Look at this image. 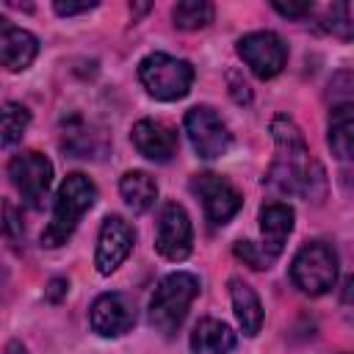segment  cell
<instances>
[{
  "instance_id": "obj_12",
  "label": "cell",
  "mask_w": 354,
  "mask_h": 354,
  "mask_svg": "<svg viewBox=\"0 0 354 354\" xmlns=\"http://www.w3.org/2000/svg\"><path fill=\"white\" fill-rule=\"evenodd\" d=\"M88 321L100 337H119V335L133 329L136 307L124 293H102L94 299Z\"/></svg>"
},
{
  "instance_id": "obj_26",
  "label": "cell",
  "mask_w": 354,
  "mask_h": 354,
  "mask_svg": "<svg viewBox=\"0 0 354 354\" xmlns=\"http://www.w3.org/2000/svg\"><path fill=\"white\" fill-rule=\"evenodd\" d=\"M0 282H3V271H0Z\"/></svg>"
},
{
  "instance_id": "obj_9",
  "label": "cell",
  "mask_w": 354,
  "mask_h": 354,
  "mask_svg": "<svg viewBox=\"0 0 354 354\" xmlns=\"http://www.w3.org/2000/svg\"><path fill=\"white\" fill-rule=\"evenodd\" d=\"M191 191L202 199V207H205V216H207L210 224H227L243 205L235 185L227 183L224 177L213 174V171L194 174L191 177Z\"/></svg>"
},
{
  "instance_id": "obj_23",
  "label": "cell",
  "mask_w": 354,
  "mask_h": 354,
  "mask_svg": "<svg viewBox=\"0 0 354 354\" xmlns=\"http://www.w3.org/2000/svg\"><path fill=\"white\" fill-rule=\"evenodd\" d=\"M53 8H55V14H61V17H75V14H83V11H91V8H97V3L94 0H83V3H53Z\"/></svg>"
},
{
  "instance_id": "obj_13",
  "label": "cell",
  "mask_w": 354,
  "mask_h": 354,
  "mask_svg": "<svg viewBox=\"0 0 354 354\" xmlns=\"http://www.w3.org/2000/svg\"><path fill=\"white\" fill-rule=\"evenodd\" d=\"M36 55L39 39L0 14V66L8 72H22L36 61Z\"/></svg>"
},
{
  "instance_id": "obj_6",
  "label": "cell",
  "mask_w": 354,
  "mask_h": 354,
  "mask_svg": "<svg viewBox=\"0 0 354 354\" xmlns=\"http://www.w3.org/2000/svg\"><path fill=\"white\" fill-rule=\"evenodd\" d=\"M8 177L17 188V194L22 196V202L39 210L44 205V196L53 183V163L41 152L28 149V152H19L11 158Z\"/></svg>"
},
{
  "instance_id": "obj_7",
  "label": "cell",
  "mask_w": 354,
  "mask_h": 354,
  "mask_svg": "<svg viewBox=\"0 0 354 354\" xmlns=\"http://www.w3.org/2000/svg\"><path fill=\"white\" fill-rule=\"evenodd\" d=\"M185 133L194 147V152L205 160L221 158L230 149V130L224 119L210 108V105H196L185 113Z\"/></svg>"
},
{
  "instance_id": "obj_24",
  "label": "cell",
  "mask_w": 354,
  "mask_h": 354,
  "mask_svg": "<svg viewBox=\"0 0 354 354\" xmlns=\"http://www.w3.org/2000/svg\"><path fill=\"white\" fill-rule=\"evenodd\" d=\"M310 3H274V11H279L282 17H304L310 14Z\"/></svg>"
},
{
  "instance_id": "obj_20",
  "label": "cell",
  "mask_w": 354,
  "mask_h": 354,
  "mask_svg": "<svg viewBox=\"0 0 354 354\" xmlns=\"http://www.w3.org/2000/svg\"><path fill=\"white\" fill-rule=\"evenodd\" d=\"M30 124V111L22 102H3L0 105V147L17 144Z\"/></svg>"
},
{
  "instance_id": "obj_14",
  "label": "cell",
  "mask_w": 354,
  "mask_h": 354,
  "mask_svg": "<svg viewBox=\"0 0 354 354\" xmlns=\"http://www.w3.org/2000/svg\"><path fill=\"white\" fill-rule=\"evenodd\" d=\"M130 138H133V147L138 149V155H144L147 160H155V163H166L177 152V133L158 119L136 122Z\"/></svg>"
},
{
  "instance_id": "obj_1",
  "label": "cell",
  "mask_w": 354,
  "mask_h": 354,
  "mask_svg": "<svg viewBox=\"0 0 354 354\" xmlns=\"http://www.w3.org/2000/svg\"><path fill=\"white\" fill-rule=\"evenodd\" d=\"M271 136L277 155L268 174L263 177V185H268L277 194H293L318 202L326 194V177L321 163L310 155V147L296 122L288 116H274Z\"/></svg>"
},
{
  "instance_id": "obj_18",
  "label": "cell",
  "mask_w": 354,
  "mask_h": 354,
  "mask_svg": "<svg viewBox=\"0 0 354 354\" xmlns=\"http://www.w3.org/2000/svg\"><path fill=\"white\" fill-rule=\"evenodd\" d=\"M119 194L124 199V205L133 210V213H147L155 199H158V183L141 171V169H133V171H124L122 180H119Z\"/></svg>"
},
{
  "instance_id": "obj_21",
  "label": "cell",
  "mask_w": 354,
  "mask_h": 354,
  "mask_svg": "<svg viewBox=\"0 0 354 354\" xmlns=\"http://www.w3.org/2000/svg\"><path fill=\"white\" fill-rule=\"evenodd\" d=\"M171 19L183 30H199L213 19V6L207 0H183L171 8Z\"/></svg>"
},
{
  "instance_id": "obj_25",
  "label": "cell",
  "mask_w": 354,
  "mask_h": 354,
  "mask_svg": "<svg viewBox=\"0 0 354 354\" xmlns=\"http://www.w3.org/2000/svg\"><path fill=\"white\" fill-rule=\"evenodd\" d=\"M6 354H28V348H25L19 340H11V343L6 346Z\"/></svg>"
},
{
  "instance_id": "obj_22",
  "label": "cell",
  "mask_w": 354,
  "mask_h": 354,
  "mask_svg": "<svg viewBox=\"0 0 354 354\" xmlns=\"http://www.w3.org/2000/svg\"><path fill=\"white\" fill-rule=\"evenodd\" d=\"M235 254L246 263V266H252V268H268L274 260L268 257V252L260 246V243H254V241H238L235 243Z\"/></svg>"
},
{
  "instance_id": "obj_11",
  "label": "cell",
  "mask_w": 354,
  "mask_h": 354,
  "mask_svg": "<svg viewBox=\"0 0 354 354\" xmlns=\"http://www.w3.org/2000/svg\"><path fill=\"white\" fill-rule=\"evenodd\" d=\"M133 241H136V232L122 216H116V213L105 216V221L100 227V235H97V252H94L97 271L105 274V277L113 274L127 260V254L133 249Z\"/></svg>"
},
{
  "instance_id": "obj_17",
  "label": "cell",
  "mask_w": 354,
  "mask_h": 354,
  "mask_svg": "<svg viewBox=\"0 0 354 354\" xmlns=\"http://www.w3.org/2000/svg\"><path fill=\"white\" fill-rule=\"evenodd\" d=\"M235 348V332L216 318H202L191 332V354H230Z\"/></svg>"
},
{
  "instance_id": "obj_16",
  "label": "cell",
  "mask_w": 354,
  "mask_h": 354,
  "mask_svg": "<svg viewBox=\"0 0 354 354\" xmlns=\"http://www.w3.org/2000/svg\"><path fill=\"white\" fill-rule=\"evenodd\" d=\"M230 299H232V310H235V318L243 329V335L254 337L263 326V304H260V296L254 293V288L249 282H243L241 277H232L230 279Z\"/></svg>"
},
{
  "instance_id": "obj_19",
  "label": "cell",
  "mask_w": 354,
  "mask_h": 354,
  "mask_svg": "<svg viewBox=\"0 0 354 354\" xmlns=\"http://www.w3.org/2000/svg\"><path fill=\"white\" fill-rule=\"evenodd\" d=\"M354 122H351V102H335L329 111V147L340 160L351 158V144H354Z\"/></svg>"
},
{
  "instance_id": "obj_10",
  "label": "cell",
  "mask_w": 354,
  "mask_h": 354,
  "mask_svg": "<svg viewBox=\"0 0 354 354\" xmlns=\"http://www.w3.org/2000/svg\"><path fill=\"white\" fill-rule=\"evenodd\" d=\"M191 243H194V227L191 218L185 213L183 205L177 202H166L158 218V235H155V249L166 257V260H185L191 254Z\"/></svg>"
},
{
  "instance_id": "obj_8",
  "label": "cell",
  "mask_w": 354,
  "mask_h": 354,
  "mask_svg": "<svg viewBox=\"0 0 354 354\" xmlns=\"http://www.w3.org/2000/svg\"><path fill=\"white\" fill-rule=\"evenodd\" d=\"M238 55L260 80H268L282 72L288 61V47L274 30H254L238 39Z\"/></svg>"
},
{
  "instance_id": "obj_5",
  "label": "cell",
  "mask_w": 354,
  "mask_h": 354,
  "mask_svg": "<svg viewBox=\"0 0 354 354\" xmlns=\"http://www.w3.org/2000/svg\"><path fill=\"white\" fill-rule=\"evenodd\" d=\"M290 279L307 296H321L332 290L337 279V252L324 241L304 243L290 263Z\"/></svg>"
},
{
  "instance_id": "obj_3",
  "label": "cell",
  "mask_w": 354,
  "mask_h": 354,
  "mask_svg": "<svg viewBox=\"0 0 354 354\" xmlns=\"http://www.w3.org/2000/svg\"><path fill=\"white\" fill-rule=\"evenodd\" d=\"M196 296H199V279L194 274H188V271L166 274L149 299L152 326L163 335H174L180 329V324L185 321L188 307Z\"/></svg>"
},
{
  "instance_id": "obj_2",
  "label": "cell",
  "mask_w": 354,
  "mask_h": 354,
  "mask_svg": "<svg viewBox=\"0 0 354 354\" xmlns=\"http://www.w3.org/2000/svg\"><path fill=\"white\" fill-rule=\"evenodd\" d=\"M94 199H97V185L86 174H80V171L66 174L55 191V205H53L50 224L41 232V246L55 249V246L66 243L72 238L77 221L83 218V213L91 210Z\"/></svg>"
},
{
  "instance_id": "obj_15",
  "label": "cell",
  "mask_w": 354,
  "mask_h": 354,
  "mask_svg": "<svg viewBox=\"0 0 354 354\" xmlns=\"http://www.w3.org/2000/svg\"><path fill=\"white\" fill-rule=\"evenodd\" d=\"M257 218H260V235H263L260 246L268 252L271 260H277L285 249L288 235L293 232V207L285 202H266Z\"/></svg>"
},
{
  "instance_id": "obj_4",
  "label": "cell",
  "mask_w": 354,
  "mask_h": 354,
  "mask_svg": "<svg viewBox=\"0 0 354 354\" xmlns=\"http://www.w3.org/2000/svg\"><path fill=\"white\" fill-rule=\"evenodd\" d=\"M138 80L149 97L163 100V102H174L191 91L194 66L183 58L169 55V53H149L138 64Z\"/></svg>"
}]
</instances>
